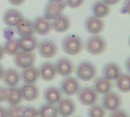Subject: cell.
<instances>
[{
	"mask_svg": "<svg viewBox=\"0 0 130 117\" xmlns=\"http://www.w3.org/2000/svg\"><path fill=\"white\" fill-rule=\"evenodd\" d=\"M62 49L65 53L69 55H78L83 49V42L81 38L76 35H69L62 40Z\"/></svg>",
	"mask_w": 130,
	"mask_h": 117,
	"instance_id": "obj_1",
	"label": "cell"
},
{
	"mask_svg": "<svg viewBox=\"0 0 130 117\" xmlns=\"http://www.w3.org/2000/svg\"><path fill=\"white\" fill-rule=\"evenodd\" d=\"M97 74L96 67L93 63L85 61L81 62L76 69V75L83 81H89L94 79Z\"/></svg>",
	"mask_w": 130,
	"mask_h": 117,
	"instance_id": "obj_2",
	"label": "cell"
},
{
	"mask_svg": "<svg viewBox=\"0 0 130 117\" xmlns=\"http://www.w3.org/2000/svg\"><path fill=\"white\" fill-rule=\"evenodd\" d=\"M107 47L106 41L100 36L91 37L86 43L87 51L92 55H99L104 52Z\"/></svg>",
	"mask_w": 130,
	"mask_h": 117,
	"instance_id": "obj_3",
	"label": "cell"
},
{
	"mask_svg": "<svg viewBox=\"0 0 130 117\" xmlns=\"http://www.w3.org/2000/svg\"><path fill=\"white\" fill-rule=\"evenodd\" d=\"M78 94V99L80 103L85 106H92L94 105L98 98L97 92L90 87H84L80 88Z\"/></svg>",
	"mask_w": 130,
	"mask_h": 117,
	"instance_id": "obj_4",
	"label": "cell"
},
{
	"mask_svg": "<svg viewBox=\"0 0 130 117\" xmlns=\"http://www.w3.org/2000/svg\"><path fill=\"white\" fill-rule=\"evenodd\" d=\"M66 5V2L63 0L60 2H50L45 7L44 18L48 20H53L62 14Z\"/></svg>",
	"mask_w": 130,
	"mask_h": 117,
	"instance_id": "obj_5",
	"label": "cell"
},
{
	"mask_svg": "<svg viewBox=\"0 0 130 117\" xmlns=\"http://www.w3.org/2000/svg\"><path fill=\"white\" fill-rule=\"evenodd\" d=\"M35 61V54L34 53L19 51L14 59V62L15 65L20 69H26L33 66Z\"/></svg>",
	"mask_w": 130,
	"mask_h": 117,
	"instance_id": "obj_6",
	"label": "cell"
},
{
	"mask_svg": "<svg viewBox=\"0 0 130 117\" xmlns=\"http://www.w3.org/2000/svg\"><path fill=\"white\" fill-rule=\"evenodd\" d=\"M81 88L78 81L73 77H66L60 85V91L66 96H73L76 94Z\"/></svg>",
	"mask_w": 130,
	"mask_h": 117,
	"instance_id": "obj_7",
	"label": "cell"
},
{
	"mask_svg": "<svg viewBox=\"0 0 130 117\" xmlns=\"http://www.w3.org/2000/svg\"><path fill=\"white\" fill-rule=\"evenodd\" d=\"M101 102H102V107L106 110L112 112L120 108V107L121 106L122 101L120 97L117 94L109 92L104 94Z\"/></svg>",
	"mask_w": 130,
	"mask_h": 117,
	"instance_id": "obj_8",
	"label": "cell"
},
{
	"mask_svg": "<svg viewBox=\"0 0 130 117\" xmlns=\"http://www.w3.org/2000/svg\"><path fill=\"white\" fill-rule=\"evenodd\" d=\"M56 109L60 116L62 117H69L75 113L76 106L72 100L69 98H62L58 103Z\"/></svg>",
	"mask_w": 130,
	"mask_h": 117,
	"instance_id": "obj_9",
	"label": "cell"
},
{
	"mask_svg": "<svg viewBox=\"0 0 130 117\" xmlns=\"http://www.w3.org/2000/svg\"><path fill=\"white\" fill-rule=\"evenodd\" d=\"M38 53L43 58H53L57 53V46L52 40H46L41 42L38 46Z\"/></svg>",
	"mask_w": 130,
	"mask_h": 117,
	"instance_id": "obj_10",
	"label": "cell"
},
{
	"mask_svg": "<svg viewBox=\"0 0 130 117\" xmlns=\"http://www.w3.org/2000/svg\"><path fill=\"white\" fill-rule=\"evenodd\" d=\"M24 19L22 13L14 8L7 10L3 15V21L8 27H14Z\"/></svg>",
	"mask_w": 130,
	"mask_h": 117,
	"instance_id": "obj_11",
	"label": "cell"
},
{
	"mask_svg": "<svg viewBox=\"0 0 130 117\" xmlns=\"http://www.w3.org/2000/svg\"><path fill=\"white\" fill-rule=\"evenodd\" d=\"M85 26L88 33L91 34H98L104 30V23L101 18L93 16L87 19Z\"/></svg>",
	"mask_w": 130,
	"mask_h": 117,
	"instance_id": "obj_12",
	"label": "cell"
},
{
	"mask_svg": "<svg viewBox=\"0 0 130 117\" xmlns=\"http://www.w3.org/2000/svg\"><path fill=\"white\" fill-rule=\"evenodd\" d=\"M56 71V72L63 77H68L69 76L72 72L74 69V66L72 62L66 58H62L59 59L56 65H55Z\"/></svg>",
	"mask_w": 130,
	"mask_h": 117,
	"instance_id": "obj_13",
	"label": "cell"
},
{
	"mask_svg": "<svg viewBox=\"0 0 130 117\" xmlns=\"http://www.w3.org/2000/svg\"><path fill=\"white\" fill-rule=\"evenodd\" d=\"M23 99L27 101H34L39 96V89L34 84H24L20 88Z\"/></svg>",
	"mask_w": 130,
	"mask_h": 117,
	"instance_id": "obj_14",
	"label": "cell"
},
{
	"mask_svg": "<svg viewBox=\"0 0 130 117\" xmlns=\"http://www.w3.org/2000/svg\"><path fill=\"white\" fill-rule=\"evenodd\" d=\"M15 27L16 32L21 37L34 36L35 33L33 22L27 19H23Z\"/></svg>",
	"mask_w": 130,
	"mask_h": 117,
	"instance_id": "obj_15",
	"label": "cell"
},
{
	"mask_svg": "<svg viewBox=\"0 0 130 117\" xmlns=\"http://www.w3.org/2000/svg\"><path fill=\"white\" fill-rule=\"evenodd\" d=\"M112 88H113L112 81L104 77L98 78L94 81L93 89L97 92V94H107L110 92Z\"/></svg>",
	"mask_w": 130,
	"mask_h": 117,
	"instance_id": "obj_16",
	"label": "cell"
},
{
	"mask_svg": "<svg viewBox=\"0 0 130 117\" xmlns=\"http://www.w3.org/2000/svg\"><path fill=\"white\" fill-rule=\"evenodd\" d=\"M34 30L40 35H46L52 28V23L44 17H39L33 22Z\"/></svg>",
	"mask_w": 130,
	"mask_h": 117,
	"instance_id": "obj_17",
	"label": "cell"
},
{
	"mask_svg": "<svg viewBox=\"0 0 130 117\" xmlns=\"http://www.w3.org/2000/svg\"><path fill=\"white\" fill-rule=\"evenodd\" d=\"M38 71L40 77L46 81H50L53 80L57 74L55 65L51 62L43 63L38 69Z\"/></svg>",
	"mask_w": 130,
	"mask_h": 117,
	"instance_id": "obj_18",
	"label": "cell"
},
{
	"mask_svg": "<svg viewBox=\"0 0 130 117\" xmlns=\"http://www.w3.org/2000/svg\"><path fill=\"white\" fill-rule=\"evenodd\" d=\"M71 22L69 18L63 14H60L53 19L52 23V27L53 30L59 33H63L69 30Z\"/></svg>",
	"mask_w": 130,
	"mask_h": 117,
	"instance_id": "obj_19",
	"label": "cell"
},
{
	"mask_svg": "<svg viewBox=\"0 0 130 117\" xmlns=\"http://www.w3.org/2000/svg\"><path fill=\"white\" fill-rule=\"evenodd\" d=\"M20 75L23 81L27 84H34L38 81L40 78L39 71L34 66L24 69Z\"/></svg>",
	"mask_w": 130,
	"mask_h": 117,
	"instance_id": "obj_20",
	"label": "cell"
},
{
	"mask_svg": "<svg viewBox=\"0 0 130 117\" xmlns=\"http://www.w3.org/2000/svg\"><path fill=\"white\" fill-rule=\"evenodd\" d=\"M2 78L6 85L9 87H14L19 84L21 81V75L17 70L9 69L4 72Z\"/></svg>",
	"mask_w": 130,
	"mask_h": 117,
	"instance_id": "obj_21",
	"label": "cell"
},
{
	"mask_svg": "<svg viewBox=\"0 0 130 117\" xmlns=\"http://www.w3.org/2000/svg\"><path fill=\"white\" fill-rule=\"evenodd\" d=\"M104 77L110 81L117 79L121 75V69L116 63H108L104 65L103 69Z\"/></svg>",
	"mask_w": 130,
	"mask_h": 117,
	"instance_id": "obj_22",
	"label": "cell"
},
{
	"mask_svg": "<svg viewBox=\"0 0 130 117\" xmlns=\"http://www.w3.org/2000/svg\"><path fill=\"white\" fill-rule=\"evenodd\" d=\"M62 98V92L57 88L50 87L46 89L44 91V99L50 104L55 105L58 104Z\"/></svg>",
	"mask_w": 130,
	"mask_h": 117,
	"instance_id": "obj_23",
	"label": "cell"
},
{
	"mask_svg": "<svg viewBox=\"0 0 130 117\" xmlns=\"http://www.w3.org/2000/svg\"><path fill=\"white\" fill-rule=\"evenodd\" d=\"M19 46L20 49L25 52H33L34 51L38 46V41L34 36L21 37L19 40Z\"/></svg>",
	"mask_w": 130,
	"mask_h": 117,
	"instance_id": "obj_24",
	"label": "cell"
},
{
	"mask_svg": "<svg viewBox=\"0 0 130 117\" xmlns=\"http://www.w3.org/2000/svg\"><path fill=\"white\" fill-rule=\"evenodd\" d=\"M23 97L21 93V90L19 88L11 87L8 89V96H7V103L9 105H17L20 104L22 101Z\"/></svg>",
	"mask_w": 130,
	"mask_h": 117,
	"instance_id": "obj_25",
	"label": "cell"
},
{
	"mask_svg": "<svg viewBox=\"0 0 130 117\" xmlns=\"http://www.w3.org/2000/svg\"><path fill=\"white\" fill-rule=\"evenodd\" d=\"M110 11V8L109 5L104 2H97L92 5V13L95 17L98 18H104L107 17Z\"/></svg>",
	"mask_w": 130,
	"mask_h": 117,
	"instance_id": "obj_26",
	"label": "cell"
},
{
	"mask_svg": "<svg viewBox=\"0 0 130 117\" xmlns=\"http://www.w3.org/2000/svg\"><path fill=\"white\" fill-rule=\"evenodd\" d=\"M3 49L5 53L9 56H15L20 51L19 41L18 39H11L7 40L4 45Z\"/></svg>",
	"mask_w": 130,
	"mask_h": 117,
	"instance_id": "obj_27",
	"label": "cell"
},
{
	"mask_svg": "<svg viewBox=\"0 0 130 117\" xmlns=\"http://www.w3.org/2000/svg\"><path fill=\"white\" fill-rule=\"evenodd\" d=\"M38 112V117H58V111L55 106L47 104L40 107Z\"/></svg>",
	"mask_w": 130,
	"mask_h": 117,
	"instance_id": "obj_28",
	"label": "cell"
},
{
	"mask_svg": "<svg viewBox=\"0 0 130 117\" xmlns=\"http://www.w3.org/2000/svg\"><path fill=\"white\" fill-rule=\"evenodd\" d=\"M117 88L123 93H128L130 91V76L128 74L120 75V76L116 79Z\"/></svg>",
	"mask_w": 130,
	"mask_h": 117,
	"instance_id": "obj_29",
	"label": "cell"
},
{
	"mask_svg": "<svg viewBox=\"0 0 130 117\" xmlns=\"http://www.w3.org/2000/svg\"><path fill=\"white\" fill-rule=\"evenodd\" d=\"M106 111L105 109L100 106V105H92L88 111V117H105Z\"/></svg>",
	"mask_w": 130,
	"mask_h": 117,
	"instance_id": "obj_30",
	"label": "cell"
},
{
	"mask_svg": "<svg viewBox=\"0 0 130 117\" xmlns=\"http://www.w3.org/2000/svg\"><path fill=\"white\" fill-rule=\"evenodd\" d=\"M24 107L19 104L11 105L6 110L7 117H23Z\"/></svg>",
	"mask_w": 130,
	"mask_h": 117,
	"instance_id": "obj_31",
	"label": "cell"
},
{
	"mask_svg": "<svg viewBox=\"0 0 130 117\" xmlns=\"http://www.w3.org/2000/svg\"><path fill=\"white\" fill-rule=\"evenodd\" d=\"M23 117H38V112L33 107H26L23 110Z\"/></svg>",
	"mask_w": 130,
	"mask_h": 117,
	"instance_id": "obj_32",
	"label": "cell"
},
{
	"mask_svg": "<svg viewBox=\"0 0 130 117\" xmlns=\"http://www.w3.org/2000/svg\"><path fill=\"white\" fill-rule=\"evenodd\" d=\"M85 0H66V2L67 5H69L70 8H76L82 5Z\"/></svg>",
	"mask_w": 130,
	"mask_h": 117,
	"instance_id": "obj_33",
	"label": "cell"
},
{
	"mask_svg": "<svg viewBox=\"0 0 130 117\" xmlns=\"http://www.w3.org/2000/svg\"><path fill=\"white\" fill-rule=\"evenodd\" d=\"M109 117H129L127 113L121 110H117L114 111H112Z\"/></svg>",
	"mask_w": 130,
	"mask_h": 117,
	"instance_id": "obj_34",
	"label": "cell"
},
{
	"mask_svg": "<svg viewBox=\"0 0 130 117\" xmlns=\"http://www.w3.org/2000/svg\"><path fill=\"white\" fill-rule=\"evenodd\" d=\"M7 96H8V89L0 87V103L6 101Z\"/></svg>",
	"mask_w": 130,
	"mask_h": 117,
	"instance_id": "obj_35",
	"label": "cell"
},
{
	"mask_svg": "<svg viewBox=\"0 0 130 117\" xmlns=\"http://www.w3.org/2000/svg\"><path fill=\"white\" fill-rule=\"evenodd\" d=\"M123 12L124 13H130V0H126L123 5Z\"/></svg>",
	"mask_w": 130,
	"mask_h": 117,
	"instance_id": "obj_36",
	"label": "cell"
},
{
	"mask_svg": "<svg viewBox=\"0 0 130 117\" xmlns=\"http://www.w3.org/2000/svg\"><path fill=\"white\" fill-rule=\"evenodd\" d=\"M8 2L13 5L18 6V5H21L25 2V0H8Z\"/></svg>",
	"mask_w": 130,
	"mask_h": 117,
	"instance_id": "obj_37",
	"label": "cell"
},
{
	"mask_svg": "<svg viewBox=\"0 0 130 117\" xmlns=\"http://www.w3.org/2000/svg\"><path fill=\"white\" fill-rule=\"evenodd\" d=\"M120 0H104V2L105 3H107V5H116L117 4Z\"/></svg>",
	"mask_w": 130,
	"mask_h": 117,
	"instance_id": "obj_38",
	"label": "cell"
},
{
	"mask_svg": "<svg viewBox=\"0 0 130 117\" xmlns=\"http://www.w3.org/2000/svg\"><path fill=\"white\" fill-rule=\"evenodd\" d=\"M0 117H7L6 110L2 107H0Z\"/></svg>",
	"mask_w": 130,
	"mask_h": 117,
	"instance_id": "obj_39",
	"label": "cell"
},
{
	"mask_svg": "<svg viewBox=\"0 0 130 117\" xmlns=\"http://www.w3.org/2000/svg\"><path fill=\"white\" fill-rule=\"evenodd\" d=\"M5 54V50L3 49V46H0V61L4 58Z\"/></svg>",
	"mask_w": 130,
	"mask_h": 117,
	"instance_id": "obj_40",
	"label": "cell"
},
{
	"mask_svg": "<svg viewBox=\"0 0 130 117\" xmlns=\"http://www.w3.org/2000/svg\"><path fill=\"white\" fill-rule=\"evenodd\" d=\"M4 72H5L4 68H3V66L0 64V80H1V79L2 78V77H3Z\"/></svg>",
	"mask_w": 130,
	"mask_h": 117,
	"instance_id": "obj_41",
	"label": "cell"
},
{
	"mask_svg": "<svg viewBox=\"0 0 130 117\" xmlns=\"http://www.w3.org/2000/svg\"><path fill=\"white\" fill-rule=\"evenodd\" d=\"M129 59H127V61H126V69H127L128 72H130L129 67Z\"/></svg>",
	"mask_w": 130,
	"mask_h": 117,
	"instance_id": "obj_42",
	"label": "cell"
},
{
	"mask_svg": "<svg viewBox=\"0 0 130 117\" xmlns=\"http://www.w3.org/2000/svg\"><path fill=\"white\" fill-rule=\"evenodd\" d=\"M50 2H60V1H62V0H49Z\"/></svg>",
	"mask_w": 130,
	"mask_h": 117,
	"instance_id": "obj_43",
	"label": "cell"
}]
</instances>
